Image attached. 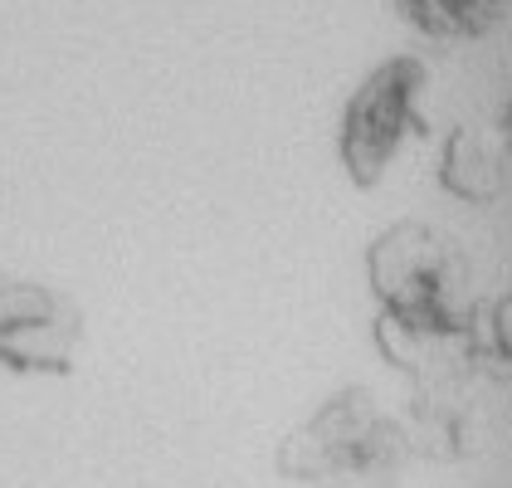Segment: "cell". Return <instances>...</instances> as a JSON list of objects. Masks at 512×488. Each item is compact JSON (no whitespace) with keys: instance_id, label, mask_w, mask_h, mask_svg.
<instances>
[{"instance_id":"6da1fadb","label":"cell","mask_w":512,"mask_h":488,"mask_svg":"<svg viewBox=\"0 0 512 488\" xmlns=\"http://www.w3.org/2000/svg\"><path fill=\"white\" fill-rule=\"evenodd\" d=\"M83 337L79 308L49 284L0 279V362L15 371H64Z\"/></svg>"}]
</instances>
